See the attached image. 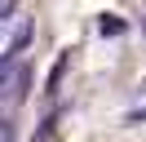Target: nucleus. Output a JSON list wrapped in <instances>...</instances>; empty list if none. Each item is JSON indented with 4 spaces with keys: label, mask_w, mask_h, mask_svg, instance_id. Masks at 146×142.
Segmentation results:
<instances>
[{
    "label": "nucleus",
    "mask_w": 146,
    "mask_h": 142,
    "mask_svg": "<svg viewBox=\"0 0 146 142\" xmlns=\"http://www.w3.org/2000/svg\"><path fill=\"white\" fill-rule=\"evenodd\" d=\"M0 142H18V129H13L9 115H0Z\"/></svg>",
    "instance_id": "nucleus-3"
},
{
    "label": "nucleus",
    "mask_w": 146,
    "mask_h": 142,
    "mask_svg": "<svg viewBox=\"0 0 146 142\" xmlns=\"http://www.w3.org/2000/svg\"><path fill=\"white\" fill-rule=\"evenodd\" d=\"M27 80H31V67L27 62H9L5 76H0V107H13L22 93H27Z\"/></svg>",
    "instance_id": "nucleus-2"
},
{
    "label": "nucleus",
    "mask_w": 146,
    "mask_h": 142,
    "mask_svg": "<svg viewBox=\"0 0 146 142\" xmlns=\"http://www.w3.org/2000/svg\"><path fill=\"white\" fill-rule=\"evenodd\" d=\"M13 5H18V0H0V18H9V13H18Z\"/></svg>",
    "instance_id": "nucleus-4"
},
{
    "label": "nucleus",
    "mask_w": 146,
    "mask_h": 142,
    "mask_svg": "<svg viewBox=\"0 0 146 142\" xmlns=\"http://www.w3.org/2000/svg\"><path fill=\"white\" fill-rule=\"evenodd\" d=\"M31 27H36V22H31L27 13H9V18H0V67H9V62L27 49Z\"/></svg>",
    "instance_id": "nucleus-1"
}]
</instances>
